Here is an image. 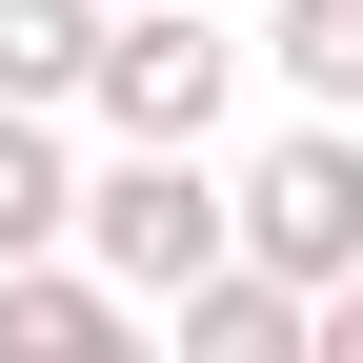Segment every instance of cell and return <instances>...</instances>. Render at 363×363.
<instances>
[{
	"instance_id": "52a82bcc",
	"label": "cell",
	"mask_w": 363,
	"mask_h": 363,
	"mask_svg": "<svg viewBox=\"0 0 363 363\" xmlns=\"http://www.w3.org/2000/svg\"><path fill=\"white\" fill-rule=\"evenodd\" d=\"M262 81L323 101V121H363V0H283V21H262Z\"/></svg>"
},
{
	"instance_id": "7a4b0ae2",
	"label": "cell",
	"mask_w": 363,
	"mask_h": 363,
	"mask_svg": "<svg viewBox=\"0 0 363 363\" xmlns=\"http://www.w3.org/2000/svg\"><path fill=\"white\" fill-rule=\"evenodd\" d=\"M222 101H242V40L202 0H101V61H81L101 142H222Z\"/></svg>"
},
{
	"instance_id": "8992f818",
	"label": "cell",
	"mask_w": 363,
	"mask_h": 363,
	"mask_svg": "<svg viewBox=\"0 0 363 363\" xmlns=\"http://www.w3.org/2000/svg\"><path fill=\"white\" fill-rule=\"evenodd\" d=\"M81 242V162H61V101H0V262Z\"/></svg>"
},
{
	"instance_id": "9c48e42d",
	"label": "cell",
	"mask_w": 363,
	"mask_h": 363,
	"mask_svg": "<svg viewBox=\"0 0 363 363\" xmlns=\"http://www.w3.org/2000/svg\"><path fill=\"white\" fill-rule=\"evenodd\" d=\"M323 343H343V363H363V262H343V283H323Z\"/></svg>"
},
{
	"instance_id": "6da1fadb",
	"label": "cell",
	"mask_w": 363,
	"mask_h": 363,
	"mask_svg": "<svg viewBox=\"0 0 363 363\" xmlns=\"http://www.w3.org/2000/svg\"><path fill=\"white\" fill-rule=\"evenodd\" d=\"M222 242H242V202H222V162H202V142H121L101 182H81V262H101L142 323H162L182 283H202Z\"/></svg>"
},
{
	"instance_id": "ba28073f",
	"label": "cell",
	"mask_w": 363,
	"mask_h": 363,
	"mask_svg": "<svg viewBox=\"0 0 363 363\" xmlns=\"http://www.w3.org/2000/svg\"><path fill=\"white\" fill-rule=\"evenodd\" d=\"M101 61V0H0V101H81Z\"/></svg>"
},
{
	"instance_id": "3957f363",
	"label": "cell",
	"mask_w": 363,
	"mask_h": 363,
	"mask_svg": "<svg viewBox=\"0 0 363 363\" xmlns=\"http://www.w3.org/2000/svg\"><path fill=\"white\" fill-rule=\"evenodd\" d=\"M222 202H242V262H283V283L323 303L343 262H363V121H323V101H283V142H262L242 182H222Z\"/></svg>"
},
{
	"instance_id": "277c9868",
	"label": "cell",
	"mask_w": 363,
	"mask_h": 363,
	"mask_svg": "<svg viewBox=\"0 0 363 363\" xmlns=\"http://www.w3.org/2000/svg\"><path fill=\"white\" fill-rule=\"evenodd\" d=\"M162 343H182V363H303V343H323V303H303L283 262H242V242H222L202 283L162 303Z\"/></svg>"
},
{
	"instance_id": "5b68a950",
	"label": "cell",
	"mask_w": 363,
	"mask_h": 363,
	"mask_svg": "<svg viewBox=\"0 0 363 363\" xmlns=\"http://www.w3.org/2000/svg\"><path fill=\"white\" fill-rule=\"evenodd\" d=\"M121 343H142V303H121L101 262H61V242L0 262V363H121Z\"/></svg>"
}]
</instances>
